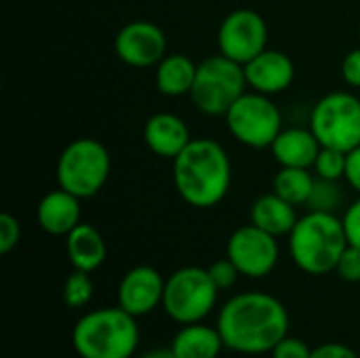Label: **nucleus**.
<instances>
[{
	"label": "nucleus",
	"instance_id": "5",
	"mask_svg": "<svg viewBox=\"0 0 360 358\" xmlns=\"http://www.w3.org/2000/svg\"><path fill=\"white\" fill-rule=\"evenodd\" d=\"M110 169L112 158L108 148L95 137H78L59 154L57 186L78 198H91L105 186Z\"/></svg>",
	"mask_w": 360,
	"mask_h": 358
},
{
	"label": "nucleus",
	"instance_id": "10",
	"mask_svg": "<svg viewBox=\"0 0 360 358\" xmlns=\"http://www.w3.org/2000/svg\"><path fill=\"white\" fill-rule=\"evenodd\" d=\"M219 53L245 65L268 49V23L253 8L228 13L217 30Z\"/></svg>",
	"mask_w": 360,
	"mask_h": 358
},
{
	"label": "nucleus",
	"instance_id": "7",
	"mask_svg": "<svg viewBox=\"0 0 360 358\" xmlns=\"http://www.w3.org/2000/svg\"><path fill=\"white\" fill-rule=\"evenodd\" d=\"M219 289L215 287L209 270L186 266L175 270L165 283L162 308L179 325H192L207 319L217 304Z\"/></svg>",
	"mask_w": 360,
	"mask_h": 358
},
{
	"label": "nucleus",
	"instance_id": "6",
	"mask_svg": "<svg viewBox=\"0 0 360 358\" xmlns=\"http://www.w3.org/2000/svg\"><path fill=\"white\" fill-rule=\"evenodd\" d=\"M245 65L226 55H213L198 63L190 99L207 116H226L228 110L247 93Z\"/></svg>",
	"mask_w": 360,
	"mask_h": 358
},
{
	"label": "nucleus",
	"instance_id": "25",
	"mask_svg": "<svg viewBox=\"0 0 360 358\" xmlns=\"http://www.w3.org/2000/svg\"><path fill=\"white\" fill-rule=\"evenodd\" d=\"M338 200H340L338 181L316 177V186H314V192H312V198H310L308 207H312V211H331Z\"/></svg>",
	"mask_w": 360,
	"mask_h": 358
},
{
	"label": "nucleus",
	"instance_id": "22",
	"mask_svg": "<svg viewBox=\"0 0 360 358\" xmlns=\"http://www.w3.org/2000/svg\"><path fill=\"white\" fill-rule=\"evenodd\" d=\"M314 186H316V177L312 175L310 169L281 167V171L274 175L272 192H276L287 203H291L295 207H302V205L310 203Z\"/></svg>",
	"mask_w": 360,
	"mask_h": 358
},
{
	"label": "nucleus",
	"instance_id": "30",
	"mask_svg": "<svg viewBox=\"0 0 360 358\" xmlns=\"http://www.w3.org/2000/svg\"><path fill=\"white\" fill-rule=\"evenodd\" d=\"M342 222H344V228H346L348 243L354 245V247H360V198L359 200H354V203L346 209Z\"/></svg>",
	"mask_w": 360,
	"mask_h": 358
},
{
	"label": "nucleus",
	"instance_id": "34",
	"mask_svg": "<svg viewBox=\"0 0 360 358\" xmlns=\"http://www.w3.org/2000/svg\"><path fill=\"white\" fill-rule=\"evenodd\" d=\"M139 358H177L173 354L171 348H156V350H150L146 354H141Z\"/></svg>",
	"mask_w": 360,
	"mask_h": 358
},
{
	"label": "nucleus",
	"instance_id": "2",
	"mask_svg": "<svg viewBox=\"0 0 360 358\" xmlns=\"http://www.w3.org/2000/svg\"><path fill=\"white\" fill-rule=\"evenodd\" d=\"M173 184L190 207H217L232 184V162L226 148L209 137L192 139L173 160Z\"/></svg>",
	"mask_w": 360,
	"mask_h": 358
},
{
	"label": "nucleus",
	"instance_id": "1",
	"mask_svg": "<svg viewBox=\"0 0 360 358\" xmlns=\"http://www.w3.org/2000/svg\"><path fill=\"white\" fill-rule=\"evenodd\" d=\"M217 331L224 346L238 354H266L289 331L285 304L264 291H247L230 298L217 314Z\"/></svg>",
	"mask_w": 360,
	"mask_h": 358
},
{
	"label": "nucleus",
	"instance_id": "23",
	"mask_svg": "<svg viewBox=\"0 0 360 358\" xmlns=\"http://www.w3.org/2000/svg\"><path fill=\"white\" fill-rule=\"evenodd\" d=\"M93 298V281L89 272L74 270L63 283V302L70 308H84Z\"/></svg>",
	"mask_w": 360,
	"mask_h": 358
},
{
	"label": "nucleus",
	"instance_id": "24",
	"mask_svg": "<svg viewBox=\"0 0 360 358\" xmlns=\"http://www.w3.org/2000/svg\"><path fill=\"white\" fill-rule=\"evenodd\" d=\"M346 160L348 154L333 150V148H321L316 160H314V173L321 179H329V181H340L346 177Z\"/></svg>",
	"mask_w": 360,
	"mask_h": 358
},
{
	"label": "nucleus",
	"instance_id": "19",
	"mask_svg": "<svg viewBox=\"0 0 360 358\" xmlns=\"http://www.w3.org/2000/svg\"><path fill=\"white\" fill-rule=\"evenodd\" d=\"M249 219L253 226L278 238V236H289L300 217L295 213V205L287 203L276 192H268L251 205Z\"/></svg>",
	"mask_w": 360,
	"mask_h": 358
},
{
	"label": "nucleus",
	"instance_id": "32",
	"mask_svg": "<svg viewBox=\"0 0 360 358\" xmlns=\"http://www.w3.org/2000/svg\"><path fill=\"white\" fill-rule=\"evenodd\" d=\"M310 358H359V354L350 346L333 342V344H323L314 348Z\"/></svg>",
	"mask_w": 360,
	"mask_h": 358
},
{
	"label": "nucleus",
	"instance_id": "21",
	"mask_svg": "<svg viewBox=\"0 0 360 358\" xmlns=\"http://www.w3.org/2000/svg\"><path fill=\"white\" fill-rule=\"evenodd\" d=\"M198 63L181 53H167L156 65V89L167 97L190 95Z\"/></svg>",
	"mask_w": 360,
	"mask_h": 358
},
{
	"label": "nucleus",
	"instance_id": "31",
	"mask_svg": "<svg viewBox=\"0 0 360 358\" xmlns=\"http://www.w3.org/2000/svg\"><path fill=\"white\" fill-rule=\"evenodd\" d=\"M342 78L346 80V84L360 89V46L352 49L344 61H342Z\"/></svg>",
	"mask_w": 360,
	"mask_h": 358
},
{
	"label": "nucleus",
	"instance_id": "15",
	"mask_svg": "<svg viewBox=\"0 0 360 358\" xmlns=\"http://www.w3.org/2000/svg\"><path fill=\"white\" fill-rule=\"evenodd\" d=\"M143 141L156 156L175 160L181 150L192 141V137L188 124L177 114L158 112L146 120Z\"/></svg>",
	"mask_w": 360,
	"mask_h": 358
},
{
	"label": "nucleus",
	"instance_id": "28",
	"mask_svg": "<svg viewBox=\"0 0 360 358\" xmlns=\"http://www.w3.org/2000/svg\"><path fill=\"white\" fill-rule=\"evenodd\" d=\"M21 238V226L15 215L2 213L0 215V253L6 255L11 253Z\"/></svg>",
	"mask_w": 360,
	"mask_h": 358
},
{
	"label": "nucleus",
	"instance_id": "17",
	"mask_svg": "<svg viewBox=\"0 0 360 358\" xmlns=\"http://www.w3.org/2000/svg\"><path fill=\"white\" fill-rule=\"evenodd\" d=\"M321 141L312 133V129H283L274 143L270 146L274 160L281 167H300V169H312L314 160L321 152Z\"/></svg>",
	"mask_w": 360,
	"mask_h": 358
},
{
	"label": "nucleus",
	"instance_id": "14",
	"mask_svg": "<svg viewBox=\"0 0 360 358\" xmlns=\"http://www.w3.org/2000/svg\"><path fill=\"white\" fill-rule=\"evenodd\" d=\"M247 84L264 95H278L293 84L295 65L291 57L276 49H266L249 63H245Z\"/></svg>",
	"mask_w": 360,
	"mask_h": 358
},
{
	"label": "nucleus",
	"instance_id": "35",
	"mask_svg": "<svg viewBox=\"0 0 360 358\" xmlns=\"http://www.w3.org/2000/svg\"><path fill=\"white\" fill-rule=\"evenodd\" d=\"M359 36H360V25H359Z\"/></svg>",
	"mask_w": 360,
	"mask_h": 358
},
{
	"label": "nucleus",
	"instance_id": "18",
	"mask_svg": "<svg viewBox=\"0 0 360 358\" xmlns=\"http://www.w3.org/2000/svg\"><path fill=\"white\" fill-rule=\"evenodd\" d=\"M65 253L74 270L82 272H95L108 257L105 238L101 232L91 224H78L68 236H65Z\"/></svg>",
	"mask_w": 360,
	"mask_h": 358
},
{
	"label": "nucleus",
	"instance_id": "27",
	"mask_svg": "<svg viewBox=\"0 0 360 358\" xmlns=\"http://www.w3.org/2000/svg\"><path fill=\"white\" fill-rule=\"evenodd\" d=\"M335 272L346 281V283H360V247L348 245L346 251L342 253Z\"/></svg>",
	"mask_w": 360,
	"mask_h": 358
},
{
	"label": "nucleus",
	"instance_id": "4",
	"mask_svg": "<svg viewBox=\"0 0 360 358\" xmlns=\"http://www.w3.org/2000/svg\"><path fill=\"white\" fill-rule=\"evenodd\" d=\"M72 346L80 358H133L139 346L137 319L120 306L86 312L72 329Z\"/></svg>",
	"mask_w": 360,
	"mask_h": 358
},
{
	"label": "nucleus",
	"instance_id": "12",
	"mask_svg": "<svg viewBox=\"0 0 360 358\" xmlns=\"http://www.w3.org/2000/svg\"><path fill=\"white\" fill-rule=\"evenodd\" d=\"M169 42L160 25L135 19L122 25L114 38L116 57L131 68H152L167 55Z\"/></svg>",
	"mask_w": 360,
	"mask_h": 358
},
{
	"label": "nucleus",
	"instance_id": "8",
	"mask_svg": "<svg viewBox=\"0 0 360 358\" xmlns=\"http://www.w3.org/2000/svg\"><path fill=\"white\" fill-rule=\"evenodd\" d=\"M310 129L323 148L350 152L360 146V99L348 91H333L316 101Z\"/></svg>",
	"mask_w": 360,
	"mask_h": 358
},
{
	"label": "nucleus",
	"instance_id": "13",
	"mask_svg": "<svg viewBox=\"0 0 360 358\" xmlns=\"http://www.w3.org/2000/svg\"><path fill=\"white\" fill-rule=\"evenodd\" d=\"M165 283L167 281L156 268L135 266L122 276L118 285V306L135 319L146 317L158 306H162Z\"/></svg>",
	"mask_w": 360,
	"mask_h": 358
},
{
	"label": "nucleus",
	"instance_id": "20",
	"mask_svg": "<svg viewBox=\"0 0 360 358\" xmlns=\"http://www.w3.org/2000/svg\"><path fill=\"white\" fill-rule=\"evenodd\" d=\"M224 348L217 327L213 329L202 323L184 325L171 342V350L177 358H217Z\"/></svg>",
	"mask_w": 360,
	"mask_h": 358
},
{
	"label": "nucleus",
	"instance_id": "26",
	"mask_svg": "<svg viewBox=\"0 0 360 358\" xmlns=\"http://www.w3.org/2000/svg\"><path fill=\"white\" fill-rule=\"evenodd\" d=\"M207 270H209V276L213 279V283H215V287H217L219 291H226V289L234 287L236 279L240 276L238 268H236L228 257H226V260L213 262L211 268H207Z\"/></svg>",
	"mask_w": 360,
	"mask_h": 358
},
{
	"label": "nucleus",
	"instance_id": "33",
	"mask_svg": "<svg viewBox=\"0 0 360 358\" xmlns=\"http://www.w3.org/2000/svg\"><path fill=\"white\" fill-rule=\"evenodd\" d=\"M356 192L360 194V146L348 152L346 160V177H344Z\"/></svg>",
	"mask_w": 360,
	"mask_h": 358
},
{
	"label": "nucleus",
	"instance_id": "29",
	"mask_svg": "<svg viewBox=\"0 0 360 358\" xmlns=\"http://www.w3.org/2000/svg\"><path fill=\"white\" fill-rule=\"evenodd\" d=\"M312 350L306 342L285 335L272 350V358H310Z\"/></svg>",
	"mask_w": 360,
	"mask_h": 358
},
{
	"label": "nucleus",
	"instance_id": "9",
	"mask_svg": "<svg viewBox=\"0 0 360 358\" xmlns=\"http://www.w3.org/2000/svg\"><path fill=\"white\" fill-rule=\"evenodd\" d=\"M226 124L236 141L247 148L264 150L270 148L283 131V116L270 95L251 91L238 97L228 110Z\"/></svg>",
	"mask_w": 360,
	"mask_h": 358
},
{
	"label": "nucleus",
	"instance_id": "3",
	"mask_svg": "<svg viewBox=\"0 0 360 358\" xmlns=\"http://www.w3.org/2000/svg\"><path fill=\"white\" fill-rule=\"evenodd\" d=\"M348 245L344 222L331 211H310L297 219L289 234V251L295 266L312 276L335 272Z\"/></svg>",
	"mask_w": 360,
	"mask_h": 358
},
{
	"label": "nucleus",
	"instance_id": "11",
	"mask_svg": "<svg viewBox=\"0 0 360 358\" xmlns=\"http://www.w3.org/2000/svg\"><path fill=\"white\" fill-rule=\"evenodd\" d=\"M226 257L238 268L240 276L264 279L278 264V238L253 224H247L230 234Z\"/></svg>",
	"mask_w": 360,
	"mask_h": 358
},
{
	"label": "nucleus",
	"instance_id": "16",
	"mask_svg": "<svg viewBox=\"0 0 360 358\" xmlns=\"http://www.w3.org/2000/svg\"><path fill=\"white\" fill-rule=\"evenodd\" d=\"M80 200L82 198L74 196L63 188L46 192L36 209L40 228L51 236H68L80 224V215H82Z\"/></svg>",
	"mask_w": 360,
	"mask_h": 358
}]
</instances>
